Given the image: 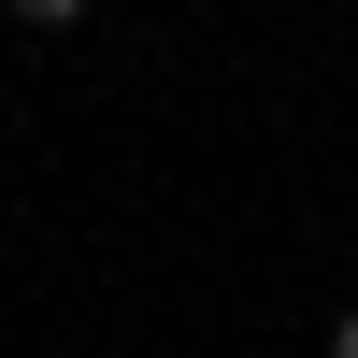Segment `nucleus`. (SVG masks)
<instances>
[{
	"label": "nucleus",
	"mask_w": 358,
	"mask_h": 358,
	"mask_svg": "<svg viewBox=\"0 0 358 358\" xmlns=\"http://www.w3.org/2000/svg\"><path fill=\"white\" fill-rule=\"evenodd\" d=\"M0 15H15V29H72L86 0H0Z\"/></svg>",
	"instance_id": "nucleus-1"
},
{
	"label": "nucleus",
	"mask_w": 358,
	"mask_h": 358,
	"mask_svg": "<svg viewBox=\"0 0 358 358\" xmlns=\"http://www.w3.org/2000/svg\"><path fill=\"white\" fill-rule=\"evenodd\" d=\"M330 358H358V301H344V315H330Z\"/></svg>",
	"instance_id": "nucleus-2"
}]
</instances>
